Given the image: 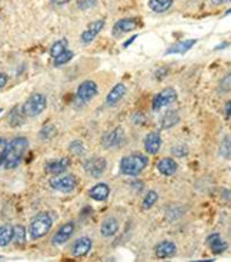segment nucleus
<instances>
[{"label": "nucleus", "mask_w": 231, "mask_h": 262, "mask_svg": "<svg viewBox=\"0 0 231 262\" xmlns=\"http://www.w3.org/2000/svg\"><path fill=\"white\" fill-rule=\"evenodd\" d=\"M29 148V141L23 136L14 138L7 143L6 155H5V161L3 165L6 169H16L20 165L23 156L26 154Z\"/></svg>", "instance_id": "f257e3e1"}, {"label": "nucleus", "mask_w": 231, "mask_h": 262, "mask_svg": "<svg viewBox=\"0 0 231 262\" xmlns=\"http://www.w3.org/2000/svg\"><path fill=\"white\" fill-rule=\"evenodd\" d=\"M148 165V158L140 152L126 155L120 161V172L127 177H137Z\"/></svg>", "instance_id": "f03ea898"}, {"label": "nucleus", "mask_w": 231, "mask_h": 262, "mask_svg": "<svg viewBox=\"0 0 231 262\" xmlns=\"http://www.w3.org/2000/svg\"><path fill=\"white\" fill-rule=\"evenodd\" d=\"M53 225V216L50 212H40L36 215L30 222L29 234L32 239H40L44 235H47L50 228Z\"/></svg>", "instance_id": "7ed1b4c3"}, {"label": "nucleus", "mask_w": 231, "mask_h": 262, "mask_svg": "<svg viewBox=\"0 0 231 262\" xmlns=\"http://www.w3.org/2000/svg\"><path fill=\"white\" fill-rule=\"evenodd\" d=\"M47 107V99L43 93H32L28 98V100L23 103L21 111L24 116L28 118H36L46 111Z\"/></svg>", "instance_id": "20e7f679"}, {"label": "nucleus", "mask_w": 231, "mask_h": 262, "mask_svg": "<svg viewBox=\"0 0 231 262\" xmlns=\"http://www.w3.org/2000/svg\"><path fill=\"white\" fill-rule=\"evenodd\" d=\"M49 185L52 189L59 192H71L73 189H76L77 179L73 175H55L49 181Z\"/></svg>", "instance_id": "39448f33"}, {"label": "nucleus", "mask_w": 231, "mask_h": 262, "mask_svg": "<svg viewBox=\"0 0 231 262\" xmlns=\"http://www.w3.org/2000/svg\"><path fill=\"white\" fill-rule=\"evenodd\" d=\"M175 100H177V92H175L174 88H166L154 96L151 107H153L154 112H157V111H161L163 107L170 106L171 103H174Z\"/></svg>", "instance_id": "423d86ee"}, {"label": "nucleus", "mask_w": 231, "mask_h": 262, "mask_svg": "<svg viewBox=\"0 0 231 262\" xmlns=\"http://www.w3.org/2000/svg\"><path fill=\"white\" fill-rule=\"evenodd\" d=\"M98 95V86L94 80H84L77 88V99L82 103H89Z\"/></svg>", "instance_id": "0eeeda50"}, {"label": "nucleus", "mask_w": 231, "mask_h": 262, "mask_svg": "<svg viewBox=\"0 0 231 262\" xmlns=\"http://www.w3.org/2000/svg\"><path fill=\"white\" fill-rule=\"evenodd\" d=\"M124 142V130L123 128H116L113 130H109L106 132L103 136H101V146L105 149H114L119 148L123 145Z\"/></svg>", "instance_id": "6e6552de"}, {"label": "nucleus", "mask_w": 231, "mask_h": 262, "mask_svg": "<svg viewBox=\"0 0 231 262\" xmlns=\"http://www.w3.org/2000/svg\"><path fill=\"white\" fill-rule=\"evenodd\" d=\"M76 231V224L74 222H66L62 227L59 228L56 231V234L53 235V239H52V244L56 245V247H60V245H64L66 242L70 239L73 234Z\"/></svg>", "instance_id": "1a4fd4ad"}, {"label": "nucleus", "mask_w": 231, "mask_h": 262, "mask_svg": "<svg viewBox=\"0 0 231 262\" xmlns=\"http://www.w3.org/2000/svg\"><path fill=\"white\" fill-rule=\"evenodd\" d=\"M139 26V19L137 17H124L114 23L113 26V36L114 37H121L129 32H133L134 29Z\"/></svg>", "instance_id": "9d476101"}, {"label": "nucleus", "mask_w": 231, "mask_h": 262, "mask_svg": "<svg viewBox=\"0 0 231 262\" xmlns=\"http://www.w3.org/2000/svg\"><path fill=\"white\" fill-rule=\"evenodd\" d=\"M105 28V20L103 19H100V20H96V21H91L87 25V28L84 30L82 36H80V40L83 45H90L97 35L101 32V29Z\"/></svg>", "instance_id": "9b49d317"}, {"label": "nucleus", "mask_w": 231, "mask_h": 262, "mask_svg": "<svg viewBox=\"0 0 231 262\" xmlns=\"http://www.w3.org/2000/svg\"><path fill=\"white\" fill-rule=\"evenodd\" d=\"M107 168V162L105 158H90L87 162L84 163V170L93 178L101 177Z\"/></svg>", "instance_id": "f8f14e48"}, {"label": "nucleus", "mask_w": 231, "mask_h": 262, "mask_svg": "<svg viewBox=\"0 0 231 262\" xmlns=\"http://www.w3.org/2000/svg\"><path fill=\"white\" fill-rule=\"evenodd\" d=\"M161 136L160 132H157V130H153V132H148L146 135V138H144V149H146V152H147L148 155H156V154H159V150L161 148Z\"/></svg>", "instance_id": "ddd939ff"}, {"label": "nucleus", "mask_w": 231, "mask_h": 262, "mask_svg": "<svg viewBox=\"0 0 231 262\" xmlns=\"http://www.w3.org/2000/svg\"><path fill=\"white\" fill-rule=\"evenodd\" d=\"M91 247H93V242L89 236H82L76 239V242L71 245V255L76 256V258H82V256H86L91 251Z\"/></svg>", "instance_id": "4468645a"}, {"label": "nucleus", "mask_w": 231, "mask_h": 262, "mask_svg": "<svg viewBox=\"0 0 231 262\" xmlns=\"http://www.w3.org/2000/svg\"><path fill=\"white\" fill-rule=\"evenodd\" d=\"M175 252H177V247H175L174 242L171 241L160 242L154 248V254L159 259H168V258L174 256Z\"/></svg>", "instance_id": "2eb2a0df"}, {"label": "nucleus", "mask_w": 231, "mask_h": 262, "mask_svg": "<svg viewBox=\"0 0 231 262\" xmlns=\"http://www.w3.org/2000/svg\"><path fill=\"white\" fill-rule=\"evenodd\" d=\"M126 93H127L126 85H123V83H117L116 86H113L112 91L107 93V96H106V105L110 107L116 106L120 100L126 96Z\"/></svg>", "instance_id": "dca6fc26"}, {"label": "nucleus", "mask_w": 231, "mask_h": 262, "mask_svg": "<svg viewBox=\"0 0 231 262\" xmlns=\"http://www.w3.org/2000/svg\"><path fill=\"white\" fill-rule=\"evenodd\" d=\"M109 195H110V186L105 184V182L96 184L89 191V196L93 201H97V202H105V201H107Z\"/></svg>", "instance_id": "f3484780"}, {"label": "nucleus", "mask_w": 231, "mask_h": 262, "mask_svg": "<svg viewBox=\"0 0 231 262\" xmlns=\"http://www.w3.org/2000/svg\"><path fill=\"white\" fill-rule=\"evenodd\" d=\"M70 166V159L69 158H60V159H56L53 162H49L46 165V172L49 175H60L66 172V169Z\"/></svg>", "instance_id": "a211bd4d"}, {"label": "nucleus", "mask_w": 231, "mask_h": 262, "mask_svg": "<svg viewBox=\"0 0 231 262\" xmlns=\"http://www.w3.org/2000/svg\"><path fill=\"white\" fill-rule=\"evenodd\" d=\"M119 221L116 220L114 216H107L103 222H101V228H100V232L105 238H112L114 235L117 234L119 231Z\"/></svg>", "instance_id": "6ab92c4d"}, {"label": "nucleus", "mask_w": 231, "mask_h": 262, "mask_svg": "<svg viewBox=\"0 0 231 262\" xmlns=\"http://www.w3.org/2000/svg\"><path fill=\"white\" fill-rule=\"evenodd\" d=\"M157 170L164 177H173L177 172V162L173 158H163L157 162Z\"/></svg>", "instance_id": "aec40b11"}, {"label": "nucleus", "mask_w": 231, "mask_h": 262, "mask_svg": "<svg viewBox=\"0 0 231 262\" xmlns=\"http://www.w3.org/2000/svg\"><path fill=\"white\" fill-rule=\"evenodd\" d=\"M207 244L210 247L211 252L216 254V255H220L223 254L225 249H227V242L221 238L220 234H211L209 238H207Z\"/></svg>", "instance_id": "412c9836"}, {"label": "nucleus", "mask_w": 231, "mask_h": 262, "mask_svg": "<svg viewBox=\"0 0 231 262\" xmlns=\"http://www.w3.org/2000/svg\"><path fill=\"white\" fill-rule=\"evenodd\" d=\"M197 43L196 39H187V40H182V42H177L174 45H171L167 50H166V55H173V53H182L184 55L186 52H189L194 45Z\"/></svg>", "instance_id": "4be33fe9"}, {"label": "nucleus", "mask_w": 231, "mask_h": 262, "mask_svg": "<svg viewBox=\"0 0 231 262\" xmlns=\"http://www.w3.org/2000/svg\"><path fill=\"white\" fill-rule=\"evenodd\" d=\"M180 122V115L177 111H167L166 114L161 116L160 119V128L161 129H170L175 126Z\"/></svg>", "instance_id": "5701e85b"}, {"label": "nucleus", "mask_w": 231, "mask_h": 262, "mask_svg": "<svg viewBox=\"0 0 231 262\" xmlns=\"http://www.w3.org/2000/svg\"><path fill=\"white\" fill-rule=\"evenodd\" d=\"M173 6V0H148V7L156 13H164Z\"/></svg>", "instance_id": "b1692460"}, {"label": "nucleus", "mask_w": 231, "mask_h": 262, "mask_svg": "<svg viewBox=\"0 0 231 262\" xmlns=\"http://www.w3.org/2000/svg\"><path fill=\"white\" fill-rule=\"evenodd\" d=\"M24 118L26 116L21 111V106H14L9 114V123H10V126H20L24 122Z\"/></svg>", "instance_id": "393cba45"}, {"label": "nucleus", "mask_w": 231, "mask_h": 262, "mask_svg": "<svg viewBox=\"0 0 231 262\" xmlns=\"http://www.w3.org/2000/svg\"><path fill=\"white\" fill-rule=\"evenodd\" d=\"M13 238V227L5 224L0 227V247H7Z\"/></svg>", "instance_id": "a878e982"}, {"label": "nucleus", "mask_w": 231, "mask_h": 262, "mask_svg": "<svg viewBox=\"0 0 231 262\" xmlns=\"http://www.w3.org/2000/svg\"><path fill=\"white\" fill-rule=\"evenodd\" d=\"M12 241L17 245V247H23L26 244V229L23 225H16L13 227V238Z\"/></svg>", "instance_id": "bb28decb"}, {"label": "nucleus", "mask_w": 231, "mask_h": 262, "mask_svg": "<svg viewBox=\"0 0 231 262\" xmlns=\"http://www.w3.org/2000/svg\"><path fill=\"white\" fill-rule=\"evenodd\" d=\"M67 46H69V42H67V39H60V40H57L52 45V48H50V56L55 57L59 56L60 53H63L64 50L67 49Z\"/></svg>", "instance_id": "cd10ccee"}, {"label": "nucleus", "mask_w": 231, "mask_h": 262, "mask_svg": "<svg viewBox=\"0 0 231 262\" xmlns=\"http://www.w3.org/2000/svg\"><path fill=\"white\" fill-rule=\"evenodd\" d=\"M73 57H74V53H73L71 50L66 49L63 53H60L59 56L55 57V63H53V64H55L56 68H60V66H63V64L69 63V62H70Z\"/></svg>", "instance_id": "c85d7f7f"}, {"label": "nucleus", "mask_w": 231, "mask_h": 262, "mask_svg": "<svg viewBox=\"0 0 231 262\" xmlns=\"http://www.w3.org/2000/svg\"><path fill=\"white\" fill-rule=\"evenodd\" d=\"M171 155L175 158H184L189 155V146L186 143H177L175 146L171 148Z\"/></svg>", "instance_id": "c756f323"}, {"label": "nucleus", "mask_w": 231, "mask_h": 262, "mask_svg": "<svg viewBox=\"0 0 231 262\" xmlns=\"http://www.w3.org/2000/svg\"><path fill=\"white\" fill-rule=\"evenodd\" d=\"M157 199H159V193H157V192L148 191L147 195L144 196V201H143V208H144V209H150V208L157 202Z\"/></svg>", "instance_id": "7c9ffc66"}, {"label": "nucleus", "mask_w": 231, "mask_h": 262, "mask_svg": "<svg viewBox=\"0 0 231 262\" xmlns=\"http://www.w3.org/2000/svg\"><path fill=\"white\" fill-rule=\"evenodd\" d=\"M55 135H56V128L53 125H46L40 130V138L43 141H49L50 138H53Z\"/></svg>", "instance_id": "2f4dec72"}, {"label": "nucleus", "mask_w": 231, "mask_h": 262, "mask_svg": "<svg viewBox=\"0 0 231 262\" xmlns=\"http://www.w3.org/2000/svg\"><path fill=\"white\" fill-rule=\"evenodd\" d=\"M69 150H70L71 154L73 155H77V156H82L84 154V145L80 141H74V142H71L70 143V146H69Z\"/></svg>", "instance_id": "473e14b6"}, {"label": "nucleus", "mask_w": 231, "mask_h": 262, "mask_svg": "<svg viewBox=\"0 0 231 262\" xmlns=\"http://www.w3.org/2000/svg\"><path fill=\"white\" fill-rule=\"evenodd\" d=\"M230 136H225V139L221 142V146H220V155L230 158Z\"/></svg>", "instance_id": "72a5a7b5"}, {"label": "nucleus", "mask_w": 231, "mask_h": 262, "mask_svg": "<svg viewBox=\"0 0 231 262\" xmlns=\"http://www.w3.org/2000/svg\"><path fill=\"white\" fill-rule=\"evenodd\" d=\"M96 3H97V0H79L77 6L80 10H87V9L96 6Z\"/></svg>", "instance_id": "f704fd0d"}, {"label": "nucleus", "mask_w": 231, "mask_h": 262, "mask_svg": "<svg viewBox=\"0 0 231 262\" xmlns=\"http://www.w3.org/2000/svg\"><path fill=\"white\" fill-rule=\"evenodd\" d=\"M230 86H231V75H225V78L221 80V83H220V92H228L230 91Z\"/></svg>", "instance_id": "c9c22d12"}, {"label": "nucleus", "mask_w": 231, "mask_h": 262, "mask_svg": "<svg viewBox=\"0 0 231 262\" xmlns=\"http://www.w3.org/2000/svg\"><path fill=\"white\" fill-rule=\"evenodd\" d=\"M6 148H7V141L5 139V138H0V166L3 165V161H5Z\"/></svg>", "instance_id": "e433bc0d"}, {"label": "nucleus", "mask_w": 231, "mask_h": 262, "mask_svg": "<svg viewBox=\"0 0 231 262\" xmlns=\"http://www.w3.org/2000/svg\"><path fill=\"white\" fill-rule=\"evenodd\" d=\"M7 82H9V78H7L6 73L0 72V89H3L7 85Z\"/></svg>", "instance_id": "4c0bfd02"}, {"label": "nucleus", "mask_w": 231, "mask_h": 262, "mask_svg": "<svg viewBox=\"0 0 231 262\" xmlns=\"http://www.w3.org/2000/svg\"><path fill=\"white\" fill-rule=\"evenodd\" d=\"M70 0H52V3L53 5H56V6H62V5H66V3H69Z\"/></svg>", "instance_id": "58836bf2"}, {"label": "nucleus", "mask_w": 231, "mask_h": 262, "mask_svg": "<svg viewBox=\"0 0 231 262\" xmlns=\"http://www.w3.org/2000/svg\"><path fill=\"white\" fill-rule=\"evenodd\" d=\"M225 118L230 119V102L225 103Z\"/></svg>", "instance_id": "ea45409f"}, {"label": "nucleus", "mask_w": 231, "mask_h": 262, "mask_svg": "<svg viewBox=\"0 0 231 262\" xmlns=\"http://www.w3.org/2000/svg\"><path fill=\"white\" fill-rule=\"evenodd\" d=\"M136 39H137V35H134L133 37H130V39H129V40H127V42L124 43V48H127L129 45H132V43H133L134 40H136Z\"/></svg>", "instance_id": "a19ab883"}, {"label": "nucleus", "mask_w": 231, "mask_h": 262, "mask_svg": "<svg viewBox=\"0 0 231 262\" xmlns=\"http://www.w3.org/2000/svg\"><path fill=\"white\" fill-rule=\"evenodd\" d=\"M227 46H228V43H221V45H220V46H217V48H216V50L224 49V48H227Z\"/></svg>", "instance_id": "79ce46f5"}, {"label": "nucleus", "mask_w": 231, "mask_h": 262, "mask_svg": "<svg viewBox=\"0 0 231 262\" xmlns=\"http://www.w3.org/2000/svg\"><path fill=\"white\" fill-rule=\"evenodd\" d=\"M214 3H223V2H227V0H213Z\"/></svg>", "instance_id": "37998d69"}, {"label": "nucleus", "mask_w": 231, "mask_h": 262, "mask_svg": "<svg viewBox=\"0 0 231 262\" xmlns=\"http://www.w3.org/2000/svg\"><path fill=\"white\" fill-rule=\"evenodd\" d=\"M0 259H2V256H0Z\"/></svg>", "instance_id": "c03bdc74"}]
</instances>
